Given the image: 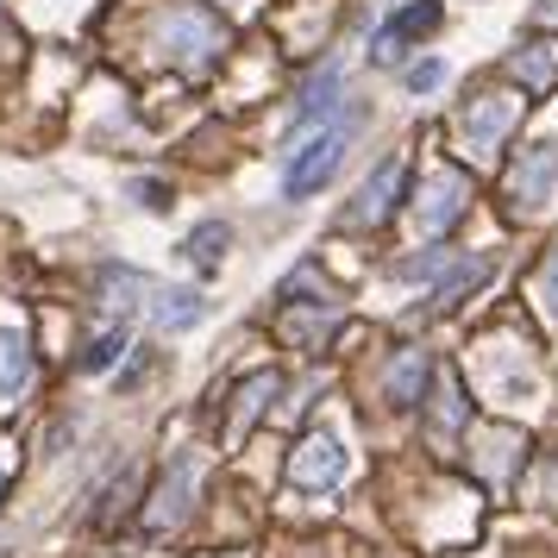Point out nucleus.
<instances>
[{
  "label": "nucleus",
  "instance_id": "nucleus-1",
  "mask_svg": "<svg viewBox=\"0 0 558 558\" xmlns=\"http://www.w3.org/2000/svg\"><path fill=\"white\" fill-rule=\"evenodd\" d=\"M352 138H357V113H345V120H327V126L314 132L302 151H289V170H282V195H289V202H307V195H320V189L332 182V170L345 163Z\"/></svg>",
  "mask_w": 558,
  "mask_h": 558
},
{
  "label": "nucleus",
  "instance_id": "nucleus-2",
  "mask_svg": "<svg viewBox=\"0 0 558 558\" xmlns=\"http://www.w3.org/2000/svg\"><path fill=\"white\" fill-rule=\"evenodd\" d=\"M514 120H521V101L514 95H477V101L458 113V145L471 157H489L514 132Z\"/></svg>",
  "mask_w": 558,
  "mask_h": 558
},
{
  "label": "nucleus",
  "instance_id": "nucleus-3",
  "mask_svg": "<svg viewBox=\"0 0 558 558\" xmlns=\"http://www.w3.org/2000/svg\"><path fill=\"white\" fill-rule=\"evenodd\" d=\"M220 45H227V32L214 26L202 7H170V13H163V57H177V63L195 70V63H207Z\"/></svg>",
  "mask_w": 558,
  "mask_h": 558
},
{
  "label": "nucleus",
  "instance_id": "nucleus-4",
  "mask_svg": "<svg viewBox=\"0 0 558 558\" xmlns=\"http://www.w3.org/2000/svg\"><path fill=\"white\" fill-rule=\"evenodd\" d=\"M508 195L521 214H546L558 202V145H533L521 151V163L508 170Z\"/></svg>",
  "mask_w": 558,
  "mask_h": 558
},
{
  "label": "nucleus",
  "instance_id": "nucleus-5",
  "mask_svg": "<svg viewBox=\"0 0 558 558\" xmlns=\"http://www.w3.org/2000/svg\"><path fill=\"white\" fill-rule=\"evenodd\" d=\"M464 202H471V182L458 177V170H433V177L421 182L414 220H421V232H427V239H439V232H446L458 214H464Z\"/></svg>",
  "mask_w": 558,
  "mask_h": 558
},
{
  "label": "nucleus",
  "instance_id": "nucleus-6",
  "mask_svg": "<svg viewBox=\"0 0 558 558\" xmlns=\"http://www.w3.org/2000/svg\"><path fill=\"white\" fill-rule=\"evenodd\" d=\"M339 477H345V446L332 433H307L295 458H289V483L295 489H332Z\"/></svg>",
  "mask_w": 558,
  "mask_h": 558
},
{
  "label": "nucleus",
  "instance_id": "nucleus-7",
  "mask_svg": "<svg viewBox=\"0 0 558 558\" xmlns=\"http://www.w3.org/2000/svg\"><path fill=\"white\" fill-rule=\"evenodd\" d=\"M402 157H383L377 163V177L364 182V189H357V202L345 207V227H383V220H389V207H396V195H402Z\"/></svg>",
  "mask_w": 558,
  "mask_h": 558
},
{
  "label": "nucleus",
  "instance_id": "nucleus-8",
  "mask_svg": "<svg viewBox=\"0 0 558 558\" xmlns=\"http://www.w3.org/2000/svg\"><path fill=\"white\" fill-rule=\"evenodd\" d=\"M433 26H439V0H408L402 13L371 38V57H377V63H396V57H402L396 45H402V38H421V32H433Z\"/></svg>",
  "mask_w": 558,
  "mask_h": 558
},
{
  "label": "nucleus",
  "instance_id": "nucleus-9",
  "mask_svg": "<svg viewBox=\"0 0 558 558\" xmlns=\"http://www.w3.org/2000/svg\"><path fill=\"white\" fill-rule=\"evenodd\" d=\"M195 483H202V458H177V477H163V489H157V508H151V527H157V533L182 527Z\"/></svg>",
  "mask_w": 558,
  "mask_h": 558
},
{
  "label": "nucleus",
  "instance_id": "nucleus-10",
  "mask_svg": "<svg viewBox=\"0 0 558 558\" xmlns=\"http://www.w3.org/2000/svg\"><path fill=\"white\" fill-rule=\"evenodd\" d=\"M32 389V339L0 327V408H13Z\"/></svg>",
  "mask_w": 558,
  "mask_h": 558
},
{
  "label": "nucleus",
  "instance_id": "nucleus-11",
  "mask_svg": "<svg viewBox=\"0 0 558 558\" xmlns=\"http://www.w3.org/2000/svg\"><path fill=\"white\" fill-rule=\"evenodd\" d=\"M151 314H157V327L163 332H189V327H202L207 320V302L195 295V289H163Z\"/></svg>",
  "mask_w": 558,
  "mask_h": 558
},
{
  "label": "nucleus",
  "instance_id": "nucleus-12",
  "mask_svg": "<svg viewBox=\"0 0 558 558\" xmlns=\"http://www.w3.org/2000/svg\"><path fill=\"white\" fill-rule=\"evenodd\" d=\"M339 82H345V70L339 63H327L320 76L302 88V107H295V126H314V120H327L332 107H339Z\"/></svg>",
  "mask_w": 558,
  "mask_h": 558
},
{
  "label": "nucleus",
  "instance_id": "nucleus-13",
  "mask_svg": "<svg viewBox=\"0 0 558 558\" xmlns=\"http://www.w3.org/2000/svg\"><path fill=\"white\" fill-rule=\"evenodd\" d=\"M227 245H232V232L220 227V220H202V227L189 232V245H182V252H189V264H195L202 277H214V270L227 264Z\"/></svg>",
  "mask_w": 558,
  "mask_h": 558
},
{
  "label": "nucleus",
  "instance_id": "nucleus-14",
  "mask_svg": "<svg viewBox=\"0 0 558 558\" xmlns=\"http://www.w3.org/2000/svg\"><path fill=\"white\" fill-rule=\"evenodd\" d=\"M427 371H433V357L427 352H402L396 357V371H389V402H421V383H427Z\"/></svg>",
  "mask_w": 558,
  "mask_h": 558
},
{
  "label": "nucleus",
  "instance_id": "nucleus-15",
  "mask_svg": "<svg viewBox=\"0 0 558 558\" xmlns=\"http://www.w3.org/2000/svg\"><path fill=\"white\" fill-rule=\"evenodd\" d=\"M483 277H489V257H458V264H452V277H446V282H439V289H433V302H439V307H452L458 302V295H464V289H477V282Z\"/></svg>",
  "mask_w": 558,
  "mask_h": 558
},
{
  "label": "nucleus",
  "instance_id": "nucleus-16",
  "mask_svg": "<svg viewBox=\"0 0 558 558\" xmlns=\"http://www.w3.org/2000/svg\"><path fill=\"white\" fill-rule=\"evenodd\" d=\"M514 76L527 82V88H553L558 51H553V45H527V51H514Z\"/></svg>",
  "mask_w": 558,
  "mask_h": 558
},
{
  "label": "nucleus",
  "instance_id": "nucleus-17",
  "mask_svg": "<svg viewBox=\"0 0 558 558\" xmlns=\"http://www.w3.org/2000/svg\"><path fill=\"white\" fill-rule=\"evenodd\" d=\"M120 357H126V327L101 332V339H95V345H88V352H82V371H88V377H95V371H107V364H120Z\"/></svg>",
  "mask_w": 558,
  "mask_h": 558
},
{
  "label": "nucleus",
  "instance_id": "nucleus-18",
  "mask_svg": "<svg viewBox=\"0 0 558 558\" xmlns=\"http://www.w3.org/2000/svg\"><path fill=\"white\" fill-rule=\"evenodd\" d=\"M464 421V402H458V383L452 377H439V408H433V433L439 439H452V427Z\"/></svg>",
  "mask_w": 558,
  "mask_h": 558
},
{
  "label": "nucleus",
  "instance_id": "nucleus-19",
  "mask_svg": "<svg viewBox=\"0 0 558 558\" xmlns=\"http://www.w3.org/2000/svg\"><path fill=\"white\" fill-rule=\"evenodd\" d=\"M439 82H446V63H439V57H421V63L408 70V88H414V95H433Z\"/></svg>",
  "mask_w": 558,
  "mask_h": 558
},
{
  "label": "nucleus",
  "instance_id": "nucleus-20",
  "mask_svg": "<svg viewBox=\"0 0 558 558\" xmlns=\"http://www.w3.org/2000/svg\"><path fill=\"white\" fill-rule=\"evenodd\" d=\"M439 270H446V252H427V257H408L396 277L402 282H427V277H439Z\"/></svg>",
  "mask_w": 558,
  "mask_h": 558
},
{
  "label": "nucleus",
  "instance_id": "nucleus-21",
  "mask_svg": "<svg viewBox=\"0 0 558 558\" xmlns=\"http://www.w3.org/2000/svg\"><path fill=\"white\" fill-rule=\"evenodd\" d=\"M539 307L558 320V245H553V257H546V270H539Z\"/></svg>",
  "mask_w": 558,
  "mask_h": 558
},
{
  "label": "nucleus",
  "instance_id": "nucleus-22",
  "mask_svg": "<svg viewBox=\"0 0 558 558\" xmlns=\"http://www.w3.org/2000/svg\"><path fill=\"white\" fill-rule=\"evenodd\" d=\"M138 202L145 207H170V189H163V182H138Z\"/></svg>",
  "mask_w": 558,
  "mask_h": 558
},
{
  "label": "nucleus",
  "instance_id": "nucleus-23",
  "mask_svg": "<svg viewBox=\"0 0 558 558\" xmlns=\"http://www.w3.org/2000/svg\"><path fill=\"white\" fill-rule=\"evenodd\" d=\"M533 20H539V26H558V0H539V7H533Z\"/></svg>",
  "mask_w": 558,
  "mask_h": 558
},
{
  "label": "nucleus",
  "instance_id": "nucleus-24",
  "mask_svg": "<svg viewBox=\"0 0 558 558\" xmlns=\"http://www.w3.org/2000/svg\"><path fill=\"white\" fill-rule=\"evenodd\" d=\"M0 489H7V464H0Z\"/></svg>",
  "mask_w": 558,
  "mask_h": 558
}]
</instances>
